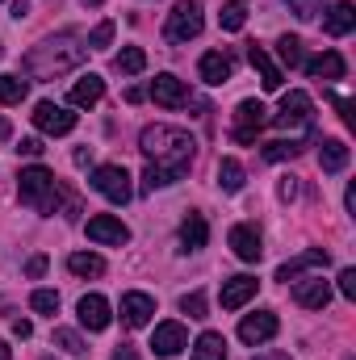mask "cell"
<instances>
[{
	"mask_svg": "<svg viewBox=\"0 0 356 360\" xmlns=\"http://www.w3.org/2000/svg\"><path fill=\"white\" fill-rule=\"evenodd\" d=\"M227 243H231V252L243 260V264H256L260 256H265V243H260V231L252 226V222H239V226H231V235H227Z\"/></svg>",
	"mask_w": 356,
	"mask_h": 360,
	"instance_id": "obj_10",
	"label": "cell"
},
{
	"mask_svg": "<svg viewBox=\"0 0 356 360\" xmlns=\"http://www.w3.org/2000/svg\"><path fill=\"white\" fill-rule=\"evenodd\" d=\"M201 25H205L201 0H177V8H172L168 21H164V38H168V42H189V38L201 34Z\"/></svg>",
	"mask_w": 356,
	"mask_h": 360,
	"instance_id": "obj_4",
	"label": "cell"
},
{
	"mask_svg": "<svg viewBox=\"0 0 356 360\" xmlns=\"http://www.w3.org/2000/svg\"><path fill=\"white\" fill-rule=\"evenodd\" d=\"M256 289H260L256 276H231V281H222V310H239V306H248V302L256 297Z\"/></svg>",
	"mask_w": 356,
	"mask_h": 360,
	"instance_id": "obj_19",
	"label": "cell"
},
{
	"mask_svg": "<svg viewBox=\"0 0 356 360\" xmlns=\"http://www.w3.org/2000/svg\"><path fill=\"white\" fill-rule=\"evenodd\" d=\"M323 4H327V0H289L293 17H302V21H314V17L323 13Z\"/></svg>",
	"mask_w": 356,
	"mask_h": 360,
	"instance_id": "obj_36",
	"label": "cell"
},
{
	"mask_svg": "<svg viewBox=\"0 0 356 360\" xmlns=\"http://www.w3.org/2000/svg\"><path fill=\"white\" fill-rule=\"evenodd\" d=\"M17 193H21V205H30L34 214H59V180L51 168H42V164L21 168Z\"/></svg>",
	"mask_w": 356,
	"mask_h": 360,
	"instance_id": "obj_3",
	"label": "cell"
},
{
	"mask_svg": "<svg viewBox=\"0 0 356 360\" xmlns=\"http://www.w3.org/2000/svg\"><path fill=\"white\" fill-rule=\"evenodd\" d=\"M151 101H155L160 109H180V105H189V84L177 80L172 72H160V76L151 80Z\"/></svg>",
	"mask_w": 356,
	"mask_h": 360,
	"instance_id": "obj_11",
	"label": "cell"
},
{
	"mask_svg": "<svg viewBox=\"0 0 356 360\" xmlns=\"http://www.w3.org/2000/svg\"><path fill=\"white\" fill-rule=\"evenodd\" d=\"M276 327H281V323H276V314H272V310H256V314H243V323H239V340L256 348V344H268V340L276 335Z\"/></svg>",
	"mask_w": 356,
	"mask_h": 360,
	"instance_id": "obj_14",
	"label": "cell"
},
{
	"mask_svg": "<svg viewBox=\"0 0 356 360\" xmlns=\"http://www.w3.org/2000/svg\"><path fill=\"white\" fill-rule=\"evenodd\" d=\"M13 139V126H8V117H0V143H8Z\"/></svg>",
	"mask_w": 356,
	"mask_h": 360,
	"instance_id": "obj_49",
	"label": "cell"
},
{
	"mask_svg": "<svg viewBox=\"0 0 356 360\" xmlns=\"http://www.w3.org/2000/svg\"><path fill=\"white\" fill-rule=\"evenodd\" d=\"M113 360H134V352H130V348H117V352H113Z\"/></svg>",
	"mask_w": 356,
	"mask_h": 360,
	"instance_id": "obj_51",
	"label": "cell"
},
{
	"mask_svg": "<svg viewBox=\"0 0 356 360\" xmlns=\"http://www.w3.org/2000/svg\"><path fill=\"white\" fill-rule=\"evenodd\" d=\"M293 302L306 306V310H323L331 302V281H323V276H298L293 281Z\"/></svg>",
	"mask_w": 356,
	"mask_h": 360,
	"instance_id": "obj_12",
	"label": "cell"
},
{
	"mask_svg": "<svg viewBox=\"0 0 356 360\" xmlns=\"http://www.w3.org/2000/svg\"><path fill=\"white\" fill-rule=\"evenodd\" d=\"M25 272H30V276H42V272H46V256H34V260L25 264Z\"/></svg>",
	"mask_w": 356,
	"mask_h": 360,
	"instance_id": "obj_45",
	"label": "cell"
},
{
	"mask_svg": "<svg viewBox=\"0 0 356 360\" xmlns=\"http://www.w3.org/2000/svg\"><path fill=\"white\" fill-rule=\"evenodd\" d=\"M55 344H59V348H68L72 356H80V352H84V340H80L76 331H68V327H59V331H55Z\"/></svg>",
	"mask_w": 356,
	"mask_h": 360,
	"instance_id": "obj_38",
	"label": "cell"
},
{
	"mask_svg": "<svg viewBox=\"0 0 356 360\" xmlns=\"http://www.w3.org/2000/svg\"><path fill=\"white\" fill-rule=\"evenodd\" d=\"M113 68H117L122 76H139V72L147 68V55H143V46H126V51L113 59Z\"/></svg>",
	"mask_w": 356,
	"mask_h": 360,
	"instance_id": "obj_31",
	"label": "cell"
},
{
	"mask_svg": "<svg viewBox=\"0 0 356 360\" xmlns=\"http://www.w3.org/2000/svg\"><path fill=\"white\" fill-rule=\"evenodd\" d=\"M105 96V80L96 76V72H89V76H80L76 84H72V92H68V101L76 105V109H92L96 101Z\"/></svg>",
	"mask_w": 356,
	"mask_h": 360,
	"instance_id": "obj_21",
	"label": "cell"
},
{
	"mask_svg": "<svg viewBox=\"0 0 356 360\" xmlns=\"http://www.w3.org/2000/svg\"><path fill=\"white\" fill-rule=\"evenodd\" d=\"M177 172H168V168H155V164H147V172H143V193H155V188H168V184H177Z\"/></svg>",
	"mask_w": 356,
	"mask_h": 360,
	"instance_id": "obj_34",
	"label": "cell"
},
{
	"mask_svg": "<svg viewBox=\"0 0 356 360\" xmlns=\"http://www.w3.org/2000/svg\"><path fill=\"white\" fill-rule=\"evenodd\" d=\"M30 306H34L38 314H55V310H59V293H55V289H34Z\"/></svg>",
	"mask_w": 356,
	"mask_h": 360,
	"instance_id": "obj_35",
	"label": "cell"
},
{
	"mask_svg": "<svg viewBox=\"0 0 356 360\" xmlns=\"http://www.w3.org/2000/svg\"><path fill=\"white\" fill-rule=\"evenodd\" d=\"M268 122H276L281 130H306L310 134V122H314V101L306 96V92H285V101H281V109L268 117Z\"/></svg>",
	"mask_w": 356,
	"mask_h": 360,
	"instance_id": "obj_6",
	"label": "cell"
},
{
	"mask_svg": "<svg viewBox=\"0 0 356 360\" xmlns=\"http://www.w3.org/2000/svg\"><path fill=\"white\" fill-rule=\"evenodd\" d=\"M68 269L76 272V276H101L105 272V260L96 252H72L68 256Z\"/></svg>",
	"mask_w": 356,
	"mask_h": 360,
	"instance_id": "obj_28",
	"label": "cell"
},
{
	"mask_svg": "<svg viewBox=\"0 0 356 360\" xmlns=\"http://www.w3.org/2000/svg\"><path fill=\"white\" fill-rule=\"evenodd\" d=\"M0 55H4V46H0Z\"/></svg>",
	"mask_w": 356,
	"mask_h": 360,
	"instance_id": "obj_54",
	"label": "cell"
},
{
	"mask_svg": "<svg viewBox=\"0 0 356 360\" xmlns=\"http://www.w3.org/2000/svg\"><path fill=\"white\" fill-rule=\"evenodd\" d=\"M302 68H306V76L310 80H344V72H348V63H344V55L340 51H323V55H314V59H302Z\"/></svg>",
	"mask_w": 356,
	"mask_h": 360,
	"instance_id": "obj_17",
	"label": "cell"
},
{
	"mask_svg": "<svg viewBox=\"0 0 356 360\" xmlns=\"http://www.w3.org/2000/svg\"><path fill=\"white\" fill-rule=\"evenodd\" d=\"M76 314H80V327H89V331H105L113 323V310H109V302L101 293H84L80 306H76Z\"/></svg>",
	"mask_w": 356,
	"mask_h": 360,
	"instance_id": "obj_18",
	"label": "cell"
},
{
	"mask_svg": "<svg viewBox=\"0 0 356 360\" xmlns=\"http://www.w3.org/2000/svg\"><path fill=\"white\" fill-rule=\"evenodd\" d=\"M143 96H147V92H143V89H126V101H130V105H139Z\"/></svg>",
	"mask_w": 356,
	"mask_h": 360,
	"instance_id": "obj_50",
	"label": "cell"
},
{
	"mask_svg": "<svg viewBox=\"0 0 356 360\" xmlns=\"http://www.w3.org/2000/svg\"><path fill=\"white\" fill-rule=\"evenodd\" d=\"M84 4H89V8H96V4H105V0H84Z\"/></svg>",
	"mask_w": 356,
	"mask_h": 360,
	"instance_id": "obj_53",
	"label": "cell"
},
{
	"mask_svg": "<svg viewBox=\"0 0 356 360\" xmlns=\"http://www.w3.org/2000/svg\"><path fill=\"white\" fill-rule=\"evenodd\" d=\"M180 310H184L189 319H205V297H201V293H184V297H180Z\"/></svg>",
	"mask_w": 356,
	"mask_h": 360,
	"instance_id": "obj_39",
	"label": "cell"
},
{
	"mask_svg": "<svg viewBox=\"0 0 356 360\" xmlns=\"http://www.w3.org/2000/svg\"><path fill=\"white\" fill-rule=\"evenodd\" d=\"M0 360H13V348H8L4 340H0Z\"/></svg>",
	"mask_w": 356,
	"mask_h": 360,
	"instance_id": "obj_52",
	"label": "cell"
},
{
	"mask_svg": "<svg viewBox=\"0 0 356 360\" xmlns=\"http://www.w3.org/2000/svg\"><path fill=\"white\" fill-rule=\"evenodd\" d=\"M109 42H113V21H101V25L89 34V51H105Z\"/></svg>",
	"mask_w": 356,
	"mask_h": 360,
	"instance_id": "obj_37",
	"label": "cell"
},
{
	"mask_svg": "<svg viewBox=\"0 0 356 360\" xmlns=\"http://www.w3.org/2000/svg\"><path fill=\"white\" fill-rule=\"evenodd\" d=\"M298 151H302V143H298V139H276V143H265V151H260V155H265L268 164H281V160H293Z\"/></svg>",
	"mask_w": 356,
	"mask_h": 360,
	"instance_id": "obj_33",
	"label": "cell"
},
{
	"mask_svg": "<svg viewBox=\"0 0 356 360\" xmlns=\"http://www.w3.org/2000/svg\"><path fill=\"white\" fill-rule=\"evenodd\" d=\"M42 151H46V147H42V139H21V143H17V155H30V160H34V155H42Z\"/></svg>",
	"mask_w": 356,
	"mask_h": 360,
	"instance_id": "obj_40",
	"label": "cell"
},
{
	"mask_svg": "<svg viewBox=\"0 0 356 360\" xmlns=\"http://www.w3.org/2000/svg\"><path fill=\"white\" fill-rule=\"evenodd\" d=\"M252 360H289V352H276V348H268V352H260V356H252Z\"/></svg>",
	"mask_w": 356,
	"mask_h": 360,
	"instance_id": "obj_47",
	"label": "cell"
},
{
	"mask_svg": "<svg viewBox=\"0 0 356 360\" xmlns=\"http://www.w3.org/2000/svg\"><path fill=\"white\" fill-rule=\"evenodd\" d=\"M13 17H17V21L30 17V0H13Z\"/></svg>",
	"mask_w": 356,
	"mask_h": 360,
	"instance_id": "obj_46",
	"label": "cell"
},
{
	"mask_svg": "<svg viewBox=\"0 0 356 360\" xmlns=\"http://www.w3.org/2000/svg\"><path fill=\"white\" fill-rule=\"evenodd\" d=\"M344 205H348V214H356V184H348V193H344Z\"/></svg>",
	"mask_w": 356,
	"mask_h": 360,
	"instance_id": "obj_48",
	"label": "cell"
},
{
	"mask_svg": "<svg viewBox=\"0 0 356 360\" xmlns=\"http://www.w3.org/2000/svg\"><path fill=\"white\" fill-rule=\"evenodd\" d=\"M268 126V109L265 101H256V96H248V101H239V109H235V143H256V134Z\"/></svg>",
	"mask_w": 356,
	"mask_h": 360,
	"instance_id": "obj_7",
	"label": "cell"
},
{
	"mask_svg": "<svg viewBox=\"0 0 356 360\" xmlns=\"http://www.w3.org/2000/svg\"><path fill=\"white\" fill-rule=\"evenodd\" d=\"M189 348V331H184V323H160L155 327V335H151V352L155 356H180Z\"/></svg>",
	"mask_w": 356,
	"mask_h": 360,
	"instance_id": "obj_15",
	"label": "cell"
},
{
	"mask_svg": "<svg viewBox=\"0 0 356 360\" xmlns=\"http://www.w3.org/2000/svg\"><path fill=\"white\" fill-rule=\"evenodd\" d=\"M331 101H336V109H340V117H344L348 126H356V105H352V101H344V96H331Z\"/></svg>",
	"mask_w": 356,
	"mask_h": 360,
	"instance_id": "obj_42",
	"label": "cell"
},
{
	"mask_svg": "<svg viewBox=\"0 0 356 360\" xmlns=\"http://www.w3.org/2000/svg\"><path fill=\"white\" fill-rule=\"evenodd\" d=\"M205 239H210L205 218H201V214H189V218L180 222V248H184V252H201V248H205Z\"/></svg>",
	"mask_w": 356,
	"mask_h": 360,
	"instance_id": "obj_25",
	"label": "cell"
},
{
	"mask_svg": "<svg viewBox=\"0 0 356 360\" xmlns=\"http://www.w3.org/2000/svg\"><path fill=\"white\" fill-rule=\"evenodd\" d=\"M193 360H227V340L218 331H201L193 344Z\"/></svg>",
	"mask_w": 356,
	"mask_h": 360,
	"instance_id": "obj_26",
	"label": "cell"
},
{
	"mask_svg": "<svg viewBox=\"0 0 356 360\" xmlns=\"http://www.w3.org/2000/svg\"><path fill=\"white\" fill-rule=\"evenodd\" d=\"M276 59H281L285 68H302V38L281 34V38H276Z\"/></svg>",
	"mask_w": 356,
	"mask_h": 360,
	"instance_id": "obj_30",
	"label": "cell"
},
{
	"mask_svg": "<svg viewBox=\"0 0 356 360\" xmlns=\"http://www.w3.org/2000/svg\"><path fill=\"white\" fill-rule=\"evenodd\" d=\"M340 293H344V297H356V269L340 272Z\"/></svg>",
	"mask_w": 356,
	"mask_h": 360,
	"instance_id": "obj_41",
	"label": "cell"
},
{
	"mask_svg": "<svg viewBox=\"0 0 356 360\" xmlns=\"http://www.w3.org/2000/svg\"><path fill=\"white\" fill-rule=\"evenodd\" d=\"M197 72H201V80H205V84H214V89H218V84H227V80H231V72H235V68H231V59H227L222 51H205V55H201V63H197Z\"/></svg>",
	"mask_w": 356,
	"mask_h": 360,
	"instance_id": "obj_22",
	"label": "cell"
},
{
	"mask_svg": "<svg viewBox=\"0 0 356 360\" xmlns=\"http://www.w3.org/2000/svg\"><path fill=\"white\" fill-rule=\"evenodd\" d=\"M248 59H252V68L260 72V84H265V92H276L281 84H285L281 68H276V63L268 59V51H265V46H256V42H252V46H248Z\"/></svg>",
	"mask_w": 356,
	"mask_h": 360,
	"instance_id": "obj_23",
	"label": "cell"
},
{
	"mask_svg": "<svg viewBox=\"0 0 356 360\" xmlns=\"http://www.w3.org/2000/svg\"><path fill=\"white\" fill-rule=\"evenodd\" d=\"M89 239L92 243H105V248H126L130 243V226L113 214H92L89 218Z\"/></svg>",
	"mask_w": 356,
	"mask_h": 360,
	"instance_id": "obj_9",
	"label": "cell"
},
{
	"mask_svg": "<svg viewBox=\"0 0 356 360\" xmlns=\"http://www.w3.org/2000/svg\"><path fill=\"white\" fill-rule=\"evenodd\" d=\"M218 188L222 193H239L243 188V164L239 160H222L218 164Z\"/></svg>",
	"mask_w": 356,
	"mask_h": 360,
	"instance_id": "obj_29",
	"label": "cell"
},
{
	"mask_svg": "<svg viewBox=\"0 0 356 360\" xmlns=\"http://www.w3.org/2000/svg\"><path fill=\"white\" fill-rule=\"evenodd\" d=\"M122 327H130V331H139V327H147L151 323V314H155V297L151 293H122Z\"/></svg>",
	"mask_w": 356,
	"mask_h": 360,
	"instance_id": "obj_13",
	"label": "cell"
},
{
	"mask_svg": "<svg viewBox=\"0 0 356 360\" xmlns=\"http://www.w3.org/2000/svg\"><path fill=\"white\" fill-rule=\"evenodd\" d=\"M30 92V80L21 76H0V105H21Z\"/></svg>",
	"mask_w": 356,
	"mask_h": 360,
	"instance_id": "obj_32",
	"label": "cell"
},
{
	"mask_svg": "<svg viewBox=\"0 0 356 360\" xmlns=\"http://www.w3.org/2000/svg\"><path fill=\"white\" fill-rule=\"evenodd\" d=\"M243 21H248V4H243V0H227L222 13H218V25H222L227 34H239Z\"/></svg>",
	"mask_w": 356,
	"mask_h": 360,
	"instance_id": "obj_27",
	"label": "cell"
},
{
	"mask_svg": "<svg viewBox=\"0 0 356 360\" xmlns=\"http://www.w3.org/2000/svg\"><path fill=\"white\" fill-rule=\"evenodd\" d=\"M352 30H356V8L348 0H340V4H331V8L323 13V34L344 38V34H352Z\"/></svg>",
	"mask_w": 356,
	"mask_h": 360,
	"instance_id": "obj_20",
	"label": "cell"
},
{
	"mask_svg": "<svg viewBox=\"0 0 356 360\" xmlns=\"http://www.w3.org/2000/svg\"><path fill=\"white\" fill-rule=\"evenodd\" d=\"M139 147H143V155H147L155 168H168V172H177V176H184V172L193 168V155H197L193 134L180 130V126H147L143 139H139Z\"/></svg>",
	"mask_w": 356,
	"mask_h": 360,
	"instance_id": "obj_1",
	"label": "cell"
},
{
	"mask_svg": "<svg viewBox=\"0 0 356 360\" xmlns=\"http://www.w3.org/2000/svg\"><path fill=\"white\" fill-rule=\"evenodd\" d=\"M84 55H89V46H80V38H76V34H59V38L38 42V46L21 59V68H25L34 80H55V76H63V72L80 68V63H84Z\"/></svg>",
	"mask_w": 356,
	"mask_h": 360,
	"instance_id": "obj_2",
	"label": "cell"
},
{
	"mask_svg": "<svg viewBox=\"0 0 356 360\" xmlns=\"http://www.w3.org/2000/svg\"><path fill=\"white\" fill-rule=\"evenodd\" d=\"M92 188L105 197V201H113V205H126L130 197H134V184H130V172L122 168V164H101L89 180Z\"/></svg>",
	"mask_w": 356,
	"mask_h": 360,
	"instance_id": "obj_5",
	"label": "cell"
},
{
	"mask_svg": "<svg viewBox=\"0 0 356 360\" xmlns=\"http://www.w3.org/2000/svg\"><path fill=\"white\" fill-rule=\"evenodd\" d=\"M276 193H281V201H293V197H298V180L285 176L281 184H276Z\"/></svg>",
	"mask_w": 356,
	"mask_h": 360,
	"instance_id": "obj_43",
	"label": "cell"
},
{
	"mask_svg": "<svg viewBox=\"0 0 356 360\" xmlns=\"http://www.w3.org/2000/svg\"><path fill=\"white\" fill-rule=\"evenodd\" d=\"M30 117H34V126L42 134H72L76 130V113L63 109V105H55V101H38Z\"/></svg>",
	"mask_w": 356,
	"mask_h": 360,
	"instance_id": "obj_8",
	"label": "cell"
},
{
	"mask_svg": "<svg viewBox=\"0 0 356 360\" xmlns=\"http://www.w3.org/2000/svg\"><path fill=\"white\" fill-rule=\"evenodd\" d=\"M13 335H17V340H30V335H34V323H30V319H17V323H13Z\"/></svg>",
	"mask_w": 356,
	"mask_h": 360,
	"instance_id": "obj_44",
	"label": "cell"
},
{
	"mask_svg": "<svg viewBox=\"0 0 356 360\" xmlns=\"http://www.w3.org/2000/svg\"><path fill=\"white\" fill-rule=\"evenodd\" d=\"M327 260H331V256H327L323 248H306L302 256H293V260H285V264L276 269V281H285V285H289V281H298V276H306V272L327 269Z\"/></svg>",
	"mask_w": 356,
	"mask_h": 360,
	"instance_id": "obj_16",
	"label": "cell"
},
{
	"mask_svg": "<svg viewBox=\"0 0 356 360\" xmlns=\"http://www.w3.org/2000/svg\"><path fill=\"white\" fill-rule=\"evenodd\" d=\"M348 155H352V151H348L344 139H327V143L319 147V168H323V172H344V168H348Z\"/></svg>",
	"mask_w": 356,
	"mask_h": 360,
	"instance_id": "obj_24",
	"label": "cell"
}]
</instances>
